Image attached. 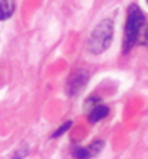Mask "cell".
I'll list each match as a JSON object with an SVG mask.
<instances>
[{
  "label": "cell",
  "instance_id": "6da1fadb",
  "mask_svg": "<svg viewBox=\"0 0 148 159\" xmlns=\"http://www.w3.org/2000/svg\"><path fill=\"white\" fill-rule=\"evenodd\" d=\"M145 26V15L141 11V8L133 3L127 9V20H125V29H124V53H128L133 49L136 41H139V35L142 32V27Z\"/></svg>",
  "mask_w": 148,
  "mask_h": 159
},
{
  "label": "cell",
  "instance_id": "277c9868",
  "mask_svg": "<svg viewBox=\"0 0 148 159\" xmlns=\"http://www.w3.org/2000/svg\"><path fill=\"white\" fill-rule=\"evenodd\" d=\"M107 114H109V108H107V106H104V105H97V106L92 108L91 114H89V121L91 123L100 121V120H103L104 117H107Z\"/></svg>",
  "mask_w": 148,
  "mask_h": 159
},
{
  "label": "cell",
  "instance_id": "8992f818",
  "mask_svg": "<svg viewBox=\"0 0 148 159\" xmlns=\"http://www.w3.org/2000/svg\"><path fill=\"white\" fill-rule=\"evenodd\" d=\"M147 3H148V0H147Z\"/></svg>",
  "mask_w": 148,
  "mask_h": 159
},
{
  "label": "cell",
  "instance_id": "5b68a950",
  "mask_svg": "<svg viewBox=\"0 0 148 159\" xmlns=\"http://www.w3.org/2000/svg\"><path fill=\"white\" fill-rule=\"evenodd\" d=\"M139 41H142V44L148 47V23L142 27V32L139 35Z\"/></svg>",
  "mask_w": 148,
  "mask_h": 159
},
{
  "label": "cell",
  "instance_id": "3957f363",
  "mask_svg": "<svg viewBox=\"0 0 148 159\" xmlns=\"http://www.w3.org/2000/svg\"><path fill=\"white\" fill-rule=\"evenodd\" d=\"M15 11V0H0V20H8Z\"/></svg>",
  "mask_w": 148,
  "mask_h": 159
},
{
  "label": "cell",
  "instance_id": "7a4b0ae2",
  "mask_svg": "<svg viewBox=\"0 0 148 159\" xmlns=\"http://www.w3.org/2000/svg\"><path fill=\"white\" fill-rule=\"evenodd\" d=\"M112 37H113V21L112 20H103L92 32L88 43V49L92 53H101L111 46Z\"/></svg>",
  "mask_w": 148,
  "mask_h": 159
}]
</instances>
